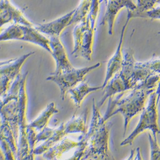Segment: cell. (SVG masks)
<instances>
[{
  "label": "cell",
  "instance_id": "1",
  "mask_svg": "<svg viewBox=\"0 0 160 160\" xmlns=\"http://www.w3.org/2000/svg\"><path fill=\"white\" fill-rule=\"evenodd\" d=\"M107 121L93 99L90 124L86 134L82 136L86 148L81 160H112L109 148L110 126Z\"/></svg>",
  "mask_w": 160,
  "mask_h": 160
},
{
  "label": "cell",
  "instance_id": "2",
  "mask_svg": "<svg viewBox=\"0 0 160 160\" xmlns=\"http://www.w3.org/2000/svg\"><path fill=\"white\" fill-rule=\"evenodd\" d=\"M159 83V74L154 75L130 90L129 94L124 98H122L124 94L122 93L115 98L116 110L112 112L110 118L119 113L122 115L124 135L131 121L145 107L147 100L156 90Z\"/></svg>",
  "mask_w": 160,
  "mask_h": 160
},
{
  "label": "cell",
  "instance_id": "3",
  "mask_svg": "<svg viewBox=\"0 0 160 160\" xmlns=\"http://www.w3.org/2000/svg\"><path fill=\"white\" fill-rule=\"evenodd\" d=\"M101 0H93L85 19L77 24L73 31L74 49L72 55L87 60L92 59L94 32Z\"/></svg>",
  "mask_w": 160,
  "mask_h": 160
},
{
  "label": "cell",
  "instance_id": "4",
  "mask_svg": "<svg viewBox=\"0 0 160 160\" xmlns=\"http://www.w3.org/2000/svg\"><path fill=\"white\" fill-rule=\"evenodd\" d=\"M21 74L12 82L6 95L2 98L0 103V118L8 124L16 140L19 138V92L22 79Z\"/></svg>",
  "mask_w": 160,
  "mask_h": 160
},
{
  "label": "cell",
  "instance_id": "5",
  "mask_svg": "<svg viewBox=\"0 0 160 160\" xmlns=\"http://www.w3.org/2000/svg\"><path fill=\"white\" fill-rule=\"evenodd\" d=\"M159 86L156 90L151 94L149 98L148 104L141 112L139 122L136 128L131 134L121 143V146L131 145L135 138L142 132L149 130L151 131L154 138H157V135L159 133L158 123L157 105L159 97Z\"/></svg>",
  "mask_w": 160,
  "mask_h": 160
},
{
  "label": "cell",
  "instance_id": "6",
  "mask_svg": "<svg viewBox=\"0 0 160 160\" xmlns=\"http://www.w3.org/2000/svg\"><path fill=\"white\" fill-rule=\"evenodd\" d=\"M87 129L86 118L74 115L69 121L63 122L57 128L53 129L51 137L41 145L37 148L35 147L33 151L34 154L35 156L42 155L52 146L66 137L67 135L73 133H82V135H85L87 132Z\"/></svg>",
  "mask_w": 160,
  "mask_h": 160
},
{
  "label": "cell",
  "instance_id": "7",
  "mask_svg": "<svg viewBox=\"0 0 160 160\" xmlns=\"http://www.w3.org/2000/svg\"><path fill=\"white\" fill-rule=\"evenodd\" d=\"M101 67V63H97L90 67L86 68L72 69L65 71L60 73L52 72L46 80L56 83L60 90V97L64 101L68 92L76 87L79 83L84 81L85 76L90 72L95 71Z\"/></svg>",
  "mask_w": 160,
  "mask_h": 160
},
{
  "label": "cell",
  "instance_id": "8",
  "mask_svg": "<svg viewBox=\"0 0 160 160\" xmlns=\"http://www.w3.org/2000/svg\"><path fill=\"white\" fill-rule=\"evenodd\" d=\"M28 72H26L22 76L21 85L19 92V138L18 142V152L16 160H21L28 155L31 150L28 141L27 128L28 123L26 120V108H27V94H26V83Z\"/></svg>",
  "mask_w": 160,
  "mask_h": 160
},
{
  "label": "cell",
  "instance_id": "9",
  "mask_svg": "<svg viewBox=\"0 0 160 160\" xmlns=\"http://www.w3.org/2000/svg\"><path fill=\"white\" fill-rule=\"evenodd\" d=\"M159 59H152L146 62H135L128 82V86L131 90L145 79L154 75L159 74Z\"/></svg>",
  "mask_w": 160,
  "mask_h": 160
},
{
  "label": "cell",
  "instance_id": "10",
  "mask_svg": "<svg viewBox=\"0 0 160 160\" xmlns=\"http://www.w3.org/2000/svg\"><path fill=\"white\" fill-rule=\"evenodd\" d=\"M104 2L106 10L101 24H107L108 34L112 35L115 21L118 12L124 8H126L127 10H134L136 8V4L132 0H104Z\"/></svg>",
  "mask_w": 160,
  "mask_h": 160
},
{
  "label": "cell",
  "instance_id": "11",
  "mask_svg": "<svg viewBox=\"0 0 160 160\" xmlns=\"http://www.w3.org/2000/svg\"><path fill=\"white\" fill-rule=\"evenodd\" d=\"M129 19L128 18L126 19V21L124 24L123 27L122 28L121 36H120L118 46L117 47L116 51L112 57L108 60L106 65V76L104 80V82L102 87V90L104 87V86L107 84V83L110 81V79L117 73L121 71L122 60H123V54H122V44L124 42V38L125 36V33L126 30L128 22H129Z\"/></svg>",
  "mask_w": 160,
  "mask_h": 160
},
{
  "label": "cell",
  "instance_id": "12",
  "mask_svg": "<svg viewBox=\"0 0 160 160\" xmlns=\"http://www.w3.org/2000/svg\"><path fill=\"white\" fill-rule=\"evenodd\" d=\"M49 40L51 54L56 63L55 70L53 73H60L72 69L74 67L70 62L60 38L52 37L49 38Z\"/></svg>",
  "mask_w": 160,
  "mask_h": 160
},
{
  "label": "cell",
  "instance_id": "13",
  "mask_svg": "<svg viewBox=\"0 0 160 160\" xmlns=\"http://www.w3.org/2000/svg\"><path fill=\"white\" fill-rule=\"evenodd\" d=\"M74 12V10H72L65 15L51 22L34 25V28L42 34L48 35L49 38L52 37H60L63 30L70 26Z\"/></svg>",
  "mask_w": 160,
  "mask_h": 160
},
{
  "label": "cell",
  "instance_id": "14",
  "mask_svg": "<svg viewBox=\"0 0 160 160\" xmlns=\"http://www.w3.org/2000/svg\"><path fill=\"white\" fill-rule=\"evenodd\" d=\"M33 26L34 24L23 15L22 12L10 2L7 3H0V28L9 22Z\"/></svg>",
  "mask_w": 160,
  "mask_h": 160
},
{
  "label": "cell",
  "instance_id": "15",
  "mask_svg": "<svg viewBox=\"0 0 160 160\" xmlns=\"http://www.w3.org/2000/svg\"><path fill=\"white\" fill-rule=\"evenodd\" d=\"M81 143V139L76 142L65 137L61 141L52 146L42 155L46 160H60L63 154L72 149L78 148Z\"/></svg>",
  "mask_w": 160,
  "mask_h": 160
},
{
  "label": "cell",
  "instance_id": "16",
  "mask_svg": "<svg viewBox=\"0 0 160 160\" xmlns=\"http://www.w3.org/2000/svg\"><path fill=\"white\" fill-rule=\"evenodd\" d=\"M102 90H104L103 97L99 102V106H97L99 109L107 99L112 98L117 94L124 93L126 91L129 90V89L126 83L124 81L123 79L118 72L110 79V81L104 86Z\"/></svg>",
  "mask_w": 160,
  "mask_h": 160
},
{
  "label": "cell",
  "instance_id": "17",
  "mask_svg": "<svg viewBox=\"0 0 160 160\" xmlns=\"http://www.w3.org/2000/svg\"><path fill=\"white\" fill-rule=\"evenodd\" d=\"M34 53L35 52H28L18 58H14V60L7 64L0 66V76H7L14 82L20 74L21 68L24 62Z\"/></svg>",
  "mask_w": 160,
  "mask_h": 160
},
{
  "label": "cell",
  "instance_id": "18",
  "mask_svg": "<svg viewBox=\"0 0 160 160\" xmlns=\"http://www.w3.org/2000/svg\"><path fill=\"white\" fill-rule=\"evenodd\" d=\"M58 112L59 111L56 107L55 103L52 102L46 106V108L34 121L28 124V127L33 129L37 133L47 127L51 118Z\"/></svg>",
  "mask_w": 160,
  "mask_h": 160
},
{
  "label": "cell",
  "instance_id": "19",
  "mask_svg": "<svg viewBox=\"0 0 160 160\" xmlns=\"http://www.w3.org/2000/svg\"><path fill=\"white\" fill-rule=\"evenodd\" d=\"M100 90H102L101 86L92 87L87 82L83 81L74 88L70 89L68 93L70 94L71 98L76 107H80L83 101L88 94Z\"/></svg>",
  "mask_w": 160,
  "mask_h": 160
},
{
  "label": "cell",
  "instance_id": "20",
  "mask_svg": "<svg viewBox=\"0 0 160 160\" xmlns=\"http://www.w3.org/2000/svg\"><path fill=\"white\" fill-rule=\"evenodd\" d=\"M22 41L39 46L51 53L49 38L37 31L33 26H24V37Z\"/></svg>",
  "mask_w": 160,
  "mask_h": 160
},
{
  "label": "cell",
  "instance_id": "21",
  "mask_svg": "<svg viewBox=\"0 0 160 160\" xmlns=\"http://www.w3.org/2000/svg\"><path fill=\"white\" fill-rule=\"evenodd\" d=\"M24 26L13 24L0 33V42L8 41H22L24 37Z\"/></svg>",
  "mask_w": 160,
  "mask_h": 160
},
{
  "label": "cell",
  "instance_id": "22",
  "mask_svg": "<svg viewBox=\"0 0 160 160\" xmlns=\"http://www.w3.org/2000/svg\"><path fill=\"white\" fill-rule=\"evenodd\" d=\"M92 2L93 0H82L79 6L74 9L70 26L74 24H78L85 19L90 12Z\"/></svg>",
  "mask_w": 160,
  "mask_h": 160
},
{
  "label": "cell",
  "instance_id": "23",
  "mask_svg": "<svg viewBox=\"0 0 160 160\" xmlns=\"http://www.w3.org/2000/svg\"><path fill=\"white\" fill-rule=\"evenodd\" d=\"M128 11V15L127 18H128L129 20H131L132 18H148L151 19H159L160 18V8L159 6H158L157 7H154V8L148 10L144 11L140 13H137V14H134V13L131 12L129 10Z\"/></svg>",
  "mask_w": 160,
  "mask_h": 160
},
{
  "label": "cell",
  "instance_id": "24",
  "mask_svg": "<svg viewBox=\"0 0 160 160\" xmlns=\"http://www.w3.org/2000/svg\"><path fill=\"white\" fill-rule=\"evenodd\" d=\"M159 3V0H137L135 10L129 11L134 14L140 13L154 8Z\"/></svg>",
  "mask_w": 160,
  "mask_h": 160
},
{
  "label": "cell",
  "instance_id": "25",
  "mask_svg": "<svg viewBox=\"0 0 160 160\" xmlns=\"http://www.w3.org/2000/svg\"><path fill=\"white\" fill-rule=\"evenodd\" d=\"M148 137L150 144V160H160V148L157 138H154L150 133Z\"/></svg>",
  "mask_w": 160,
  "mask_h": 160
},
{
  "label": "cell",
  "instance_id": "26",
  "mask_svg": "<svg viewBox=\"0 0 160 160\" xmlns=\"http://www.w3.org/2000/svg\"><path fill=\"white\" fill-rule=\"evenodd\" d=\"M13 81L5 76H0V98L4 97L8 91Z\"/></svg>",
  "mask_w": 160,
  "mask_h": 160
},
{
  "label": "cell",
  "instance_id": "27",
  "mask_svg": "<svg viewBox=\"0 0 160 160\" xmlns=\"http://www.w3.org/2000/svg\"><path fill=\"white\" fill-rule=\"evenodd\" d=\"M80 139L82 140V143L79 145L78 148H77V149L74 152V153L71 157L64 160H81L82 159L86 148V143L82 137H80Z\"/></svg>",
  "mask_w": 160,
  "mask_h": 160
},
{
  "label": "cell",
  "instance_id": "28",
  "mask_svg": "<svg viewBox=\"0 0 160 160\" xmlns=\"http://www.w3.org/2000/svg\"><path fill=\"white\" fill-rule=\"evenodd\" d=\"M34 149L31 150L28 155H26L24 158H23L21 160H35V154H34Z\"/></svg>",
  "mask_w": 160,
  "mask_h": 160
},
{
  "label": "cell",
  "instance_id": "29",
  "mask_svg": "<svg viewBox=\"0 0 160 160\" xmlns=\"http://www.w3.org/2000/svg\"><path fill=\"white\" fill-rule=\"evenodd\" d=\"M135 158L136 160H143L140 153V149L139 148L135 149Z\"/></svg>",
  "mask_w": 160,
  "mask_h": 160
},
{
  "label": "cell",
  "instance_id": "30",
  "mask_svg": "<svg viewBox=\"0 0 160 160\" xmlns=\"http://www.w3.org/2000/svg\"><path fill=\"white\" fill-rule=\"evenodd\" d=\"M14 58H12V59H9V60H3V61H0V66H2V65H4L5 64H7L10 62H11L12 61L14 60Z\"/></svg>",
  "mask_w": 160,
  "mask_h": 160
},
{
  "label": "cell",
  "instance_id": "31",
  "mask_svg": "<svg viewBox=\"0 0 160 160\" xmlns=\"http://www.w3.org/2000/svg\"><path fill=\"white\" fill-rule=\"evenodd\" d=\"M0 160H6L5 158V156H4V154H3L1 148H0Z\"/></svg>",
  "mask_w": 160,
  "mask_h": 160
},
{
  "label": "cell",
  "instance_id": "32",
  "mask_svg": "<svg viewBox=\"0 0 160 160\" xmlns=\"http://www.w3.org/2000/svg\"><path fill=\"white\" fill-rule=\"evenodd\" d=\"M1 30H2V28H0V33H1Z\"/></svg>",
  "mask_w": 160,
  "mask_h": 160
},
{
  "label": "cell",
  "instance_id": "33",
  "mask_svg": "<svg viewBox=\"0 0 160 160\" xmlns=\"http://www.w3.org/2000/svg\"><path fill=\"white\" fill-rule=\"evenodd\" d=\"M0 2H1V0H0Z\"/></svg>",
  "mask_w": 160,
  "mask_h": 160
},
{
  "label": "cell",
  "instance_id": "34",
  "mask_svg": "<svg viewBox=\"0 0 160 160\" xmlns=\"http://www.w3.org/2000/svg\"><path fill=\"white\" fill-rule=\"evenodd\" d=\"M0 120H1V118H0Z\"/></svg>",
  "mask_w": 160,
  "mask_h": 160
}]
</instances>
